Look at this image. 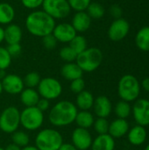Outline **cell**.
I'll return each instance as SVG.
<instances>
[{"label": "cell", "instance_id": "obj_1", "mask_svg": "<svg viewBox=\"0 0 149 150\" xmlns=\"http://www.w3.org/2000/svg\"><path fill=\"white\" fill-rule=\"evenodd\" d=\"M25 25L32 35L43 38L53 33L56 22L43 10H35L27 15Z\"/></svg>", "mask_w": 149, "mask_h": 150}, {"label": "cell", "instance_id": "obj_2", "mask_svg": "<svg viewBox=\"0 0 149 150\" xmlns=\"http://www.w3.org/2000/svg\"><path fill=\"white\" fill-rule=\"evenodd\" d=\"M77 112L78 109L74 103L68 100H61L50 109L48 120L54 127H67L75 122Z\"/></svg>", "mask_w": 149, "mask_h": 150}, {"label": "cell", "instance_id": "obj_3", "mask_svg": "<svg viewBox=\"0 0 149 150\" xmlns=\"http://www.w3.org/2000/svg\"><path fill=\"white\" fill-rule=\"evenodd\" d=\"M103 58V53L99 48L87 47L77 55L76 62L83 72H92L99 68Z\"/></svg>", "mask_w": 149, "mask_h": 150}, {"label": "cell", "instance_id": "obj_4", "mask_svg": "<svg viewBox=\"0 0 149 150\" xmlns=\"http://www.w3.org/2000/svg\"><path fill=\"white\" fill-rule=\"evenodd\" d=\"M63 143L61 133L55 129L40 130L35 138V147L39 150H58Z\"/></svg>", "mask_w": 149, "mask_h": 150}, {"label": "cell", "instance_id": "obj_5", "mask_svg": "<svg viewBox=\"0 0 149 150\" xmlns=\"http://www.w3.org/2000/svg\"><path fill=\"white\" fill-rule=\"evenodd\" d=\"M141 92V84L133 75L123 76L118 84V93L120 98L126 102L135 101Z\"/></svg>", "mask_w": 149, "mask_h": 150}, {"label": "cell", "instance_id": "obj_6", "mask_svg": "<svg viewBox=\"0 0 149 150\" xmlns=\"http://www.w3.org/2000/svg\"><path fill=\"white\" fill-rule=\"evenodd\" d=\"M20 126V112L16 106H8L0 114V130L5 134H12Z\"/></svg>", "mask_w": 149, "mask_h": 150}, {"label": "cell", "instance_id": "obj_7", "mask_svg": "<svg viewBox=\"0 0 149 150\" xmlns=\"http://www.w3.org/2000/svg\"><path fill=\"white\" fill-rule=\"evenodd\" d=\"M43 113L36 106L25 107L20 112V125L28 131L38 130L44 122Z\"/></svg>", "mask_w": 149, "mask_h": 150}, {"label": "cell", "instance_id": "obj_8", "mask_svg": "<svg viewBox=\"0 0 149 150\" xmlns=\"http://www.w3.org/2000/svg\"><path fill=\"white\" fill-rule=\"evenodd\" d=\"M37 91L40 98L54 100L58 98L62 93L61 83L54 77H44L41 78L38 87Z\"/></svg>", "mask_w": 149, "mask_h": 150}, {"label": "cell", "instance_id": "obj_9", "mask_svg": "<svg viewBox=\"0 0 149 150\" xmlns=\"http://www.w3.org/2000/svg\"><path fill=\"white\" fill-rule=\"evenodd\" d=\"M41 7L54 20L67 18L72 11L68 0H44Z\"/></svg>", "mask_w": 149, "mask_h": 150}, {"label": "cell", "instance_id": "obj_10", "mask_svg": "<svg viewBox=\"0 0 149 150\" xmlns=\"http://www.w3.org/2000/svg\"><path fill=\"white\" fill-rule=\"evenodd\" d=\"M130 31L129 22L123 18L114 19L108 28V37L112 41H120L124 40Z\"/></svg>", "mask_w": 149, "mask_h": 150}, {"label": "cell", "instance_id": "obj_11", "mask_svg": "<svg viewBox=\"0 0 149 150\" xmlns=\"http://www.w3.org/2000/svg\"><path fill=\"white\" fill-rule=\"evenodd\" d=\"M132 112L137 125L147 127L149 125V100L141 98L136 99Z\"/></svg>", "mask_w": 149, "mask_h": 150}, {"label": "cell", "instance_id": "obj_12", "mask_svg": "<svg viewBox=\"0 0 149 150\" xmlns=\"http://www.w3.org/2000/svg\"><path fill=\"white\" fill-rule=\"evenodd\" d=\"M72 144L77 150H88L92 144V136L88 129L76 127L71 135Z\"/></svg>", "mask_w": 149, "mask_h": 150}, {"label": "cell", "instance_id": "obj_13", "mask_svg": "<svg viewBox=\"0 0 149 150\" xmlns=\"http://www.w3.org/2000/svg\"><path fill=\"white\" fill-rule=\"evenodd\" d=\"M3 91L11 95L20 94L25 89L23 79L15 74H7L6 76L1 81Z\"/></svg>", "mask_w": 149, "mask_h": 150}, {"label": "cell", "instance_id": "obj_14", "mask_svg": "<svg viewBox=\"0 0 149 150\" xmlns=\"http://www.w3.org/2000/svg\"><path fill=\"white\" fill-rule=\"evenodd\" d=\"M52 34L55 37L58 42L69 43L77 33L70 23L63 22L55 25Z\"/></svg>", "mask_w": 149, "mask_h": 150}, {"label": "cell", "instance_id": "obj_15", "mask_svg": "<svg viewBox=\"0 0 149 150\" xmlns=\"http://www.w3.org/2000/svg\"><path fill=\"white\" fill-rule=\"evenodd\" d=\"M94 113L97 118H107L112 111V105L111 100L105 96H99L94 100L93 104Z\"/></svg>", "mask_w": 149, "mask_h": 150}, {"label": "cell", "instance_id": "obj_16", "mask_svg": "<svg viewBox=\"0 0 149 150\" xmlns=\"http://www.w3.org/2000/svg\"><path fill=\"white\" fill-rule=\"evenodd\" d=\"M92 19L86 11H76L71 20V25L76 33H84L88 31L91 25Z\"/></svg>", "mask_w": 149, "mask_h": 150}, {"label": "cell", "instance_id": "obj_17", "mask_svg": "<svg viewBox=\"0 0 149 150\" xmlns=\"http://www.w3.org/2000/svg\"><path fill=\"white\" fill-rule=\"evenodd\" d=\"M129 131V124L124 119H116L109 126L108 134L114 139H119Z\"/></svg>", "mask_w": 149, "mask_h": 150}, {"label": "cell", "instance_id": "obj_18", "mask_svg": "<svg viewBox=\"0 0 149 150\" xmlns=\"http://www.w3.org/2000/svg\"><path fill=\"white\" fill-rule=\"evenodd\" d=\"M23 37L21 27L14 23L7 25L4 28V41L7 45L20 43Z\"/></svg>", "mask_w": 149, "mask_h": 150}, {"label": "cell", "instance_id": "obj_19", "mask_svg": "<svg viewBox=\"0 0 149 150\" xmlns=\"http://www.w3.org/2000/svg\"><path fill=\"white\" fill-rule=\"evenodd\" d=\"M90 149L91 150H114V138H112L109 134H99L92 141Z\"/></svg>", "mask_w": 149, "mask_h": 150}, {"label": "cell", "instance_id": "obj_20", "mask_svg": "<svg viewBox=\"0 0 149 150\" xmlns=\"http://www.w3.org/2000/svg\"><path fill=\"white\" fill-rule=\"evenodd\" d=\"M83 71L76 64V62H67L61 69V75L68 81H73L83 77Z\"/></svg>", "mask_w": 149, "mask_h": 150}, {"label": "cell", "instance_id": "obj_21", "mask_svg": "<svg viewBox=\"0 0 149 150\" xmlns=\"http://www.w3.org/2000/svg\"><path fill=\"white\" fill-rule=\"evenodd\" d=\"M147 130L144 127L137 125L131 128L127 133L129 142L133 146H141L147 140Z\"/></svg>", "mask_w": 149, "mask_h": 150}, {"label": "cell", "instance_id": "obj_22", "mask_svg": "<svg viewBox=\"0 0 149 150\" xmlns=\"http://www.w3.org/2000/svg\"><path fill=\"white\" fill-rule=\"evenodd\" d=\"M94 100L95 98L92 93L84 90L76 95L75 105L80 111H90L93 107Z\"/></svg>", "mask_w": 149, "mask_h": 150}, {"label": "cell", "instance_id": "obj_23", "mask_svg": "<svg viewBox=\"0 0 149 150\" xmlns=\"http://www.w3.org/2000/svg\"><path fill=\"white\" fill-rule=\"evenodd\" d=\"M19 95L20 101L25 107L36 106L38 101L40 98L37 90L33 88H25Z\"/></svg>", "mask_w": 149, "mask_h": 150}, {"label": "cell", "instance_id": "obj_24", "mask_svg": "<svg viewBox=\"0 0 149 150\" xmlns=\"http://www.w3.org/2000/svg\"><path fill=\"white\" fill-rule=\"evenodd\" d=\"M15 9L8 3H0V25H10L15 18Z\"/></svg>", "mask_w": 149, "mask_h": 150}, {"label": "cell", "instance_id": "obj_25", "mask_svg": "<svg viewBox=\"0 0 149 150\" xmlns=\"http://www.w3.org/2000/svg\"><path fill=\"white\" fill-rule=\"evenodd\" d=\"M135 44L137 47L144 52L149 51V26L141 27L135 36Z\"/></svg>", "mask_w": 149, "mask_h": 150}, {"label": "cell", "instance_id": "obj_26", "mask_svg": "<svg viewBox=\"0 0 149 150\" xmlns=\"http://www.w3.org/2000/svg\"><path fill=\"white\" fill-rule=\"evenodd\" d=\"M94 116L90 111H80L77 112L75 122L77 127L89 129L94 124Z\"/></svg>", "mask_w": 149, "mask_h": 150}, {"label": "cell", "instance_id": "obj_27", "mask_svg": "<svg viewBox=\"0 0 149 150\" xmlns=\"http://www.w3.org/2000/svg\"><path fill=\"white\" fill-rule=\"evenodd\" d=\"M91 19H99L104 17L105 13V7L97 2H91L85 11Z\"/></svg>", "mask_w": 149, "mask_h": 150}, {"label": "cell", "instance_id": "obj_28", "mask_svg": "<svg viewBox=\"0 0 149 150\" xmlns=\"http://www.w3.org/2000/svg\"><path fill=\"white\" fill-rule=\"evenodd\" d=\"M68 46L77 54V55L83 52L87 47H88V44H87V40L84 36L80 35V34H76L73 40L68 43Z\"/></svg>", "mask_w": 149, "mask_h": 150}, {"label": "cell", "instance_id": "obj_29", "mask_svg": "<svg viewBox=\"0 0 149 150\" xmlns=\"http://www.w3.org/2000/svg\"><path fill=\"white\" fill-rule=\"evenodd\" d=\"M114 112L119 119L126 120V118H128L130 116V114L132 112V107H131L129 102L121 100L116 104V105L114 107Z\"/></svg>", "mask_w": 149, "mask_h": 150}, {"label": "cell", "instance_id": "obj_30", "mask_svg": "<svg viewBox=\"0 0 149 150\" xmlns=\"http://www.w3.org/2000/svg\"><path fill=\"white\" fill-rule=\"evenodd\" d=\"M11 142L15 145L23 149L29 145L30 138H29V135L25 132L17 130L11 134Z\"/></svg>", "mask_w": 149, "mask_h": 150}, {"label": "cell", "instance_id": "obj_31", "mask_svg": "<svg viewBox=\"0 0 149 150\" xmlns=\"http://www.w3.org/2000/svg\"><path fill=\"white\" fill-rule=\"evenodd\" d=\"M41 80V77L40 76L39 73L37 72H29L27 73L25 77L23 78V82H24V84H25V87L26 88H37Z\"/></svg>", "mask_w": 149, "mask_h": 150}, {"label": "cell", "instance_id": "obj_32", "mask_svg": "<svg viewBox=\"0 0 149 150\" xmlns=\"http://www.w3.org/2000/svg\"><path fill=\"white\" fill-rule=\"evenodd\" d=\"M59 55H60V58L66 63L67 62H75L76 60V57H77V54L69 46H65V47H61L60 49Z\"/></svg>", "mask_w": 149, "mask_h": 150}, {"label": "cell", "instance_id": "obj_33", "mask_svg": "<svg viewBox=\"0 0 149 150\" xmlns=\"http://www.w3.org/2000/svg\"><path fill=\"white\" fill-rule=\"evenodd\" d=\"M109 126H110V123L105 118H97L94 121V124L92 127H94V130L96 131V133H97V134L99 135V134H108Z\"/></svg>", "mask_w": 149, "mask_h": 150}, {"label": "cell", "instance_id": "obj_34", "mask_svg": "<svg viewBox=\"0 0 149 150\" xmlns=\"http://www.w3.org/2000/svg\"><path fill=\"white\" fill-rule=\"evenodd\" d=\"M12 57L8 53L6 47L0 46V69H7L11 63Z\"/></svg>", "mask_w": 149, "mask_h": 150}, {"label": "cell", "instance_id": "obj_35", "mask_svg": "<svg viewBox=\"0 0 149 150\" xmlns=\"http://www.w3.org/2000/svg\"><path fill=\"white\" fill-rule=\"evenodd\" d=\"M68 3L71 10L76 11V12L85 11L90 4L91 3V0H68Z\"/></svg>", "mask_w": 149, "mask_h": 150}, {"label": "cell", "instance_id": "obj_36", "mask_svg": "<svg viewBox=\"0 0 149 150\" xmlns=\"http://www.w3.org/2000/svg\"><path fill=\"white\" fill-rule=\"evenodd\" d=\"M42 44L44 47L47 50H53L57 47L58 41L55 39V37L51 33L48 35H46L42 38Z\"/></svg>", "mask_w": 149, "mask_h": 150}, {"label": "cell", "instance_id": "obj_37", "mask_svg": "<svg viewBox=\"0 0 149 150\" xmlns=\"http://www.w3.org/2000/svg\"><path fill=\"white\" fill-rule=\"evenodd\" d=\"M70 91L75 93V94H78L80 92H82L83 91H84V88H85V82L84 80L83 79V77L81 78H77L76 80H73L71 81V83H70Z\"/></svg>", "mask_w": 149, "mask_h": 150}, {"label": "cell", "instance_id": "obj_38", "mask_svg": "<svg viewBox=\"0 0 149 150\" xmlns=\"http://www.w3.org/2000/svg\"><path fill=\"white\" fill-rule=\"evenodd\" d=\"M43 1L44 0H21V3L26 9L35 11L42 6Z\"/></svg>", "mask_w": 149, "mask_h": 150}, {"label": "cell", "instance_id": "obj_39", "mask_svg": "<svg viewBox=\"0 0 149 150\" xmlns=\"http://www.w3.org/2000/svg\"><path fill=\"white\" fill-rule=\"evenodd\" d=\"M8 53L11 57H17L18 56L21 52H22V47L20 43H16V44H10L6 47Z\"/></svg>", "mask_w": 149, "mask_h": 150}, {"label": "cell", "instance_id": "obj_40", "mask_svg": "<svg viewBox=\"0 0 149 150\" xmlns=\"http://www.w3.org/2000/svg\"><path fill=\"white\" fill-rule=\"evenodd\" d=\"M109 12H110L112 17H113L115 19H117V18H121L123 11H122V8L119 4H112L110 7Z\"/></svg>", "mask_w": 149, "mask_h": 150}, {"label": "cell", "instance_id": "obj_41", "mask_svg": "<svg viewBox=\"0 0 149 150\" xmlns=\"http://www.w3.org/2000/svg\"><path fill=\"white\" fill-rule=\"evenodd\" d=\"M36 107L40 110L42 112L47 111L50 107V101L48 99H46V98H40V100L38 101L37 105H36Z\"/></svg>", "mask_w": 149, "mask_h": 150}, {"label": "cell", "instance_id": "obj_42", "mask_svg": "<svg viewBox=\"0 0 149 150\" xmlns=\"http://www.w3.org/2000/svg\"><path fill=\"white\" fill-rule=\"evenodd\" d=\"M58 150H77V149L71 143H62Z\"/></svg>", "mask_w": 149, "mask_h": 150}, {"label": "cell", "instance_id": "obj_43", "mask_svg": "<svg viewBox=\"0 0 149 150\" xmlns=\"http://www.w3.org/2000/svg\"><path fill=\"white\" fill-rule=\"evenodd\" d=\"M141 87L149 92V77H147L145 79L142 80V83H141Z\"/></svg>", "mask_w": 149, "mask_h": 150}, {"label": "cell", "instance_id": "obj_44", "mask_svg": "<svg viewBox=\"0 0 149 150\" xmlns=\"http://www.w3.org/2000/svg\"><path fill=\"white\" fill-rule=\"evenodd\" d=\"M22 149L17 145H15L14 143H11L9 145L6 146V148L4 149V150H21Z\"/></svg>", "mask_w": 149, "mask_h": 150}, {"label": "cell", "instance_id": "obj_45", "mask_svg": "<svg viewBox=\"0 0 149 150\" xmlns=\"http://www.w3.org/2000/svg\"><path fill=\"white\" fill-rule=\"evenodd\" d=\"M4 41V28L0 25V44Z\"/></svg>", "mask_w": 149, "mask_h": 150}, {"label": "cell", "instance_id": "obj_46", "mask_svg": "<svg viewBox=\"0 0 149 150\" xmlns=\"http://www.w3.org/2000/svg\"><path fill=\"white\" fill-rule=\"evenodd\" d=\"M21 150H39L35 146H31V145H28L25 148H23Z\"/></svg>", "mask_w": 149, "mask_h": 150}, {"label": "cell", "instance_id": "obj_47", "mask_svg": "<svg viewBox=\"0 0 149 150\" xmlns=\"http://www.w3.org/2000/svg\"><path fill=\"white\" fill-rule=\"evenodd\" d=\"M6 72L4 69H0V81H2L5 76H6Z\"/></svg>", "mask_w": 149, "mask_h": 150}, {"label": "cell", "instance_id": "obj_48", "mask_svg": "<svg viewBox=\"0 0 149 150\" xmlns=\"http://www.w3.org/2000/svg\"><path fill=\"white\" fill-rule=\"evenodd\" d=\"M3 91H3V86H2V83H1V81H0V95L2 94Z\"/></svg>", "mask_w": 149, "mask_h": 150}, {"label": "cell", "instance_id": "obj_49", "mask_svg": "<svg viewBox=\"0 0 149 150\" xmlns=\"http://www.w3.org/2000/svg\"><path fill=\"white\" fill-rule=\"evenodd\" d=\"M145 150H149V144L147 146V147H146V148H145Z\"/></svg>", "mask_w": 149, "mask_h": 150}, {"label": "cell", "instance_id": "obj_50", "mask_svg": "<svg viewBox=\"0 0 149 150\" xmlns=\"http://www.w3.org/2000/svg\"><path fill=\"white\" fill-rule=\"evenodd\" d=\"M0 150H4V149H3V148H1V147H0Z\"/></svg>", "mask_w": 149, "mask_h": 150}, {"label": "cell", "instance_id": "obj_51", "mask_svg": "<svg viewBox=\"0 0 149 150\" xmlns=\"http://www.w3.org/2000/svg\"><path fill=\"white\" fill-rule=\"evenodd\" d=\"M148 12H149V7H148Z\"/></svg>", "mask_w": 149, "mask_h": 150}]
</instances>
